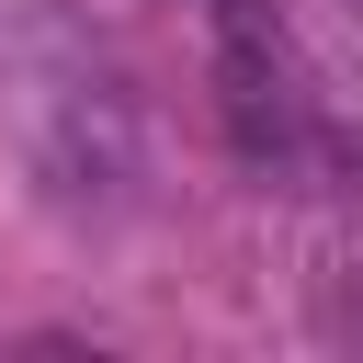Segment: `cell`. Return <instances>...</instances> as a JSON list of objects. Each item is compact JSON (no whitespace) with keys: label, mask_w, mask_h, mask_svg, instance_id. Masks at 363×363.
Segmentation results:
<instances>
[{"label":"cell","mask_w":363,"mask_h":363,"mask_svg":"<svg viewBox=\"0 0 363 363\" xmlns=\"http://www.w3.org/2000/svg\"><path fill=\"white\" fill-rule=\"evenodd\" d=\"M216 79H227V125H238V147H250L261 170H352V136L329 125L318 79H306L295 45H284L261 11H238V0H227V57H216Z\"/></svg>","instance_id":"obj_1"}]
</instances>
